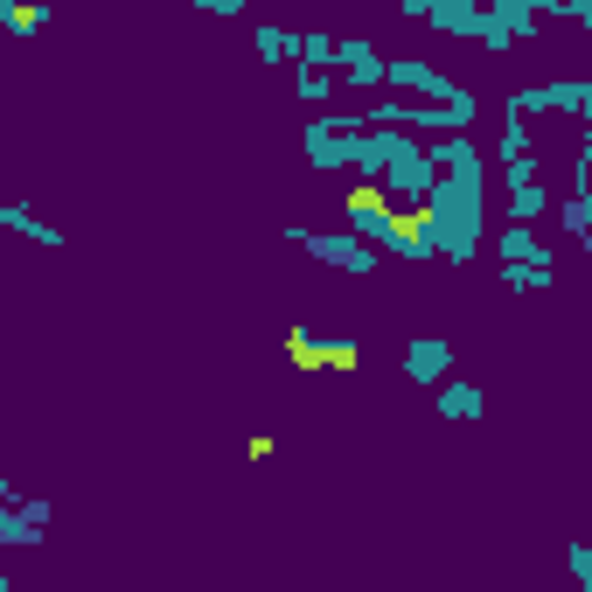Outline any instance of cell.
Returning a JSON list of instances; mask_svg holds the SVG:
<instances>
[{"label": "cell", "mask_w": 592, "mask_h": 592, "mask_svg": "<svg viewBox=\"0 0 592 592\" xmlns=\"http://www.w3.org/2000/svg\"><path fill=\"white\" fill-rule=\"evenodd\" d=\"M411 223H419V238H425L432 259L468 265L481 251V182H453V174H440L432 195L411 210Z\"/></svg>", "instance_id": "cell-1"}, {"label": "cell", "mask_w": 592, "mask_h": 592, "mask_svg": "<svg viewBox=\"0 0 592 592\" xmlns=\"http://www.w3.org/2000/svg\"><path fill=\"white\" fill-rule=\"evenodd\" d=\"M342 210H349V238L355 244H370L377 251V259H404V265H425L432 259V251H425V238H419V223H411V217H398L391 210V202H383L377 189H349V202H342Z\"/></svg>", "instance_id": "cell-2"}, {"label": "cell", "mask_w": 592, "mask_h": 592, "mask_svg": "<svg viewBox=\"0 0 592 592\" xmlns=\"http://www.w3.org/2000/svg\"><path fill=\"white\" fill-rule=\"evenodd\" d=\"M383 84H391V98H404V106L419 98V106H440V112H460V119L481 112V98L425 57H383Z\"/></svg>", "instance_id": "cell-3"}, {"label": "cell", "mask_w": 592, "mask_h": 592, "mask_svg": "<svg viewBox=\"0 0 592 592\" xmlns=\"http://www.w3.org/2000/svg\"><path fill=\"white\" fill-rule=\"evenodd\" d=\"M279 238H287V244H300V251H314L321 265L349 272V279H377V265H383L370 244H355V238H349V230H307V223H287Z\"/></svg>", "instance_id": "cell-4"}, {"label": "cell", "mask_w": 592, "mask_h": 592, "mask_svg": "<svg viewBox=\"0 0 592 592\" xmlns=\"http://www.w3.org/2000/svg\"><path fill=\"white\" fill-rule=\"evenodd\" d=\"M287 355H293V370H334V377L363 370V342H321L307 321H287Z\"/></svg>", "instance_id": "cell-5"}, {"label": "cell", "mask_w": 592, "mask_h": 592, "mask_svg": "<svg viewBox=\"0 0 592 592\" xmlns=\"http://www.w3.org/2000/svg\"><path fill=\"white\" fill-rule=\"evenodd\" d=\"M355 133H363V119H355V112H314V119H307V133H300V147H307V161H314V168H349Z\"/></svg>", "instance_id": "cell-6"}, {"label": "cell", "mask_w": 592, "mask_h": 592, "mask_svg": "<svg viewBox=\"0 0 592 592\" xmlns=\"http://www.w3.org/2000/svg\"><path fill=\"white\" fill-rule=\"evenodd\" d=\"M516 119H530V112H572V119H585L592 112V84L585 77H558V84H523V91H509L502 98Z\"/></svg>", "instance_id": "cell-7"}, {"label": "cell", "mask_w": 592, "mask_h": 592, "mask_svg": "<svg viewBox=\"0 0 592 592\" xmlns=\"http://www.w3.org/2000/svg\"><path fill=\"white\" fill-rule=\"evenodd\" d=\"M398 370H404L411 391H440V383L453 377V342H446V334H411L404 355H398Z\"/></svg>", "instance_id": "cell-8"}, {"label": "cell", "mask_w": 592, "mask_h": 592, "mask_svg": "<svg viewBox=\"0 0 592 592\" xmlns=\"http://www.w3.org/2000/svg\"><path fill=\"white\" fill-rule=\"evenodd\" d=\"M398 14L404 21H425V29H440V36H481V0H398Z\"/></svg>", "instance_id": "cell-9"}, {"label": "cell", "mask_w": 592, "mask_h": 592, "mask_svg": "<svg viewBox=\"0 0 592 592\" xmlns=\"http://www.w3.org/2000/svg\"><path fill=\"white\" fill-rule=\"evenodd\" d=\"M334 84L377 91V84H383V49L363 42V36H334Z\"/></svg>", "instance_id": "cell-10"}, {"label": "cell", "mask_w": 592, "mask_h": 592, "mask_svg": "<svg viewBox=\"0 0 592 592\" xmlns=\"http://www.w3.org/2000/svg\"><path fill=\"white\" fill-rule=\"evenodd\" d=\"M432 182H440V174H432V161H425V140H419V153H411V161H398L391 174H383V182H377V195H383V202H411V210H419V202L432 195Z\"/></svg>", "instance_id": "cell-11"}, {"label": "cell", "mask_w": 592, "mask_h": 592, "mask_svg": "<svg viewBox=\"0 0 592 592\" xmlns=\"http://www.w3.org/2000/svg\"><path fill=\"white\" fill-rule=\"evenodd\" d=\"M432 419H440V425H481V383L446 377L440 391H432Z\"/></svg>", "instance_id": "cell-12"}, {"label": "cell", "mask_w": 592, "mask_h": 592, "mask_svg": "<svg viewBox=\"0 0 592 592\" xmlns=\"http://www.w3.org/2000/svg\"><path fill=\"white\" fill-rule=\"evenodd\" d=\"M0 230H14V238H29V244H42V251H63V244H70L63 230H57V223H42L21 195H0Z\"/></svg>", "instance_id": "cell-13"}, {"label": "cell", "mask_w": 592, "mask_h": 592, "mask_svg": "<svg viewBox=\"0 0 592 592\" xmlns=\"http://www.w3.org/2000/svg\"><path fill=\"white\" fill-rule=\"evenodd\" d=\"M502 287H509V293H551V287H558V259H551V244L536 251L530 265H502Z\"/></svg>", "instance_id": "cell-14"}, {"label": "cell", "mask_w": 592, "mask_h": 592, "mask_svg": "<svg viewBox=\"0 0 592 592\" xmlns=\"http://www.w3.org/2000/svg\"><path fill=\"white\" fill-rule=\"evenodd\" d=\"M488 8V21L509 36V49H516L523 36H536V0H481Z\"/></svg>", "instance_id": "cell-15"}, {"label": "cell", "mask_w": 592, "mask_h": 592, "mask_svg": "<svg viewBox=\"0 0 592 592\" xmlns=\"http://www.w3.org/2000/svg\"><path fill=\"white\" fill-rule=\"evenodd\" d=\"M49 21H57V8H42V0H0V29L8 36H42Z\"/></svg>", "instance_id": "cell-16"}, {"label": "cell", "mask_w": 592, "mask_h": 592, "mask_svg": "<svg viewBox=\"0 0 592 592\" xmlns=\"http://www.w3.org/2000/svg\"><path fill=\"white\" fill-rule=\"evenodd\" d=\"M509 161H530V119H516L502 106V140H495V168H509Z\"/></svg>", "instance_id": "cell-17"}, {"label": "cell", "mask_w": 592, "mask_h": 592, "mask_svg": "<svg viewBox=\"0 0 592 592\" xmlns=\"http://www.w3.org/2000/svg\"><path fill=\"white\" fill-rule=\"evenodd\" d=\"M544 210H551V182H530V189H516V195H509V223H516V230L544 223Z\"/></svg>", "instance_id": "cell-18"}, {"label": "cell", "mask_w": 592, "mask_h": 592, "mask_svg": "<svg viewBox=\"0 0 592 592\" xmlns=\"http://www.w3.org/2000/svg\"><path fill=\"white\" fill-rule=\"evenodd\" d=\"M536 251H544V238H536V230H516V223H502V238H495V259H502V265H530Z\"/></svg>", "instance_id": "cell-19"}, {"label": "cell", "mask_w": 592, "mask_h": 592, "mask_svg": "<svg viewBox=\"0 0 592 592\" xmlns=\"http://www.w3.org/2000/svg\"><path fill=\"white\" fill-rule=\"evenodd\" d=\"M558 230L572 244H592V195H564L558 202Z\"/></svg>", "instance_id": "cell-20"}, {"label": "cell", "mask_w": 592, "mask_h": 592, "mask_svg": "<svg viewBox=\"0 0 592 592\" xmlns=\"http://www.w3.org/2000/svg\"><path fill=\"white\" fill-rule=\"evenodd\" d=\"M300 29H279V21H259V63H293Z\"/></svg>", "instance_id": "cell-21"}, {"label": "cell", "mask_w": 592, "mask_h": 592, "mask_svg": "<svg viewBox=\"0 0 592 592\" xmlns=\"http://www.w3.org/2000/svg\"><path fill=\"white\" fill-rule=\"evenodd\" d=\"M293 63H307V70H328V77H334V36H328V29H300Z\"/></svg>", "instance_id": "cell-22"}, {"label": "cell", "mask_w": 592, "mask_h": 592, "mask_svg": "<svg viewBox=\"0 0 592 592\" xmlns=\"http://www.w3.org/2000/svg\"><path fill=\"white\" fill-rule=\"evenodd\" d=\"M328 91H334V77L328 70H293V98H300V106H328Z\"/></svg>", "instance_id": "cell-23"}, {"label": "cell", "mask_w": 592, "mask_h": 592, "mask_svg": "<svg viewBox=\"0 0 592 592\" xmlns=\"http://www.w3.org/2000/svg\"><path fill=\"white\" fill-rule=\"evenodd\" d=\"M502 182H509V195H516V189H530V182H544V168H536V153H530V161H509V168H502Z\"/></svg>", "instance_id": "cell-24"}, {"label": "cell", "mask_w": 592, "mask_h": 592, "mask_svg": "<svg viewBox=\"0 0 592 592\" xmlns=\"http://www.w3.org/2000/svg\"><path fill=\"white\" fill-rule=\"evenodd\" d=\"M564 564H572V585L592 592V544H572V551H564Z\"/></svg>", "instance_id": "cell-25"}, {"label": "cell", "mask_w": 592, "mask_h": 592, "mask_svg": "<svg viewBox=\"0 0 592 592\" xmlns=\"http://www.w3.org/2000/svg\"><path fill=\"white\" fill-rule=\"evenodd\" d=\"M195 14H210V21H238V14H244V0H195Z\"/></svg>", "instance_id": "cell-26"}, {"label": "cell", "mask_w": 592, "mask_h": 592, "mask_svg": "<svg viewBox=\"0 0 592 592\" xmlns=\"http://www.w3.org/2000/svg\"><path fill=\"white\" fill-rule=\"evenodd\" d=\"M272 453H279L272 432H251V440H244V460H272Z\"/></svg>", "instance_id": "cell-27"}, {"label": "cell", "mask_w": 592, "mask_h": 592, "mask_svg": "<svg viewBox=\"0 0 592 592\" xmlns=\"http://www.w3.org/2000/svg\"><path fill=\"white\" fill-rule=\"evenodd\" d=\"M14 509V481H8V468H0V516Z\"/></svg>", "instance_id": "cell-28"}, {"label": "cell", "mask_w": 592, "mask_h": 592, "mask_svg": "<svg viewBox=\"0 0 592 592\" xmlns=\"http://www.w3.org/2000/svg\"><path fill=\"white\" fill-rule=\"evenodd\" d=\"M0 592H14V579H8V572H0Z\"/></svg>", "instance_id": "cell-29"}]
</instances>
